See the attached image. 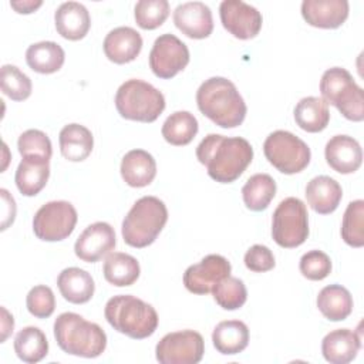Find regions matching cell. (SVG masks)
<instances>
[{
  "label": "cell",
  "mask_w": 364,
  "mask_h": 364,
  "mask_svg": "<svg viewBox=\"0 0 364 364\" xmlns=\"http://www.w3.org/2000/svg\"><path fill=\"white\" fill-rule=\"evenodd\" d=\"M196 158L206 166L208 175L213 181L230 183L250 165L253 148L247 139L240 136L209 134L196 146Z\"/></svg>",
  "instance_id": "6da1fadb"
},
{
  "label": "cell",
  "mask_w": 364,
  "mask_h": 364,
  "mask_svg": "<svg viewBox=\"0 0 364 364\" xmlns=\"http://www.w3.org/2000/svg\"><path fill=\"white\" fill-rule=\"evenodd\" d=\"M199 111L222 128L239 127L246 117V104L236 85L225 77L205 80L196 91Z\"/></svg>",
  "instance_id": "7a4b0ae2"
},
{
  "label": "cell",
  "mask_w": 364,
  "mask_h": 364,
  "mask_svg": "<svg viewBox=\"0 0 364 364\" xmlns=\"http://www.w3.org/2000/svg\"><path fill=\"white\" fill-rule=\"evenodd\" d=\"M54 337L58 347L71 355L95 358L105 351L107 334L97 324L71 311L61 313L54 321Z\"/></svg>",
  "instance_id": "3957f363"
},
{
  "label": "cell",
  "mask_w": 364,
  "mask_h": 364,
  "mask_svg": "<svg viewBox=\"0 0 364 364\" xmlns=\"http://www.w3.org/2000/svg\"><path fill=\"white\" fill-rule=\"evenodd\" d=\"M104 316L114 330L135 340L152 336L159 321L156 310L132 294L111 297L105 304Z\"/></svg>",
  "instance_id": "277c9868"
},
{
  "label": "cell",
  "mask_w": 364,
  "mask_h": 364,
  "mask_svg": "<svg viewBox=\"0 0 364 364\" xmlns=\"http://www.w3.org/2000/svg\"><path fill=\"white\" fill-rule=\"evenodd\" d=\"M168 220V209L156 196L139 198L122 220V239L127 245L142 249L155 242Z\"/></svg>",
  "instance_id": "5b68a950"
},
{
  "label": "cell",
  "mask_w": 364,
  "mask_h": 364,
  "mask_svg": "<svg viewBox=\"0 0 364 364\" xmlns=\"http://www.w3.org/2000/svg\"><path fill=\"white\" fill-rule=\"evenodd\" d=\"M115 107L125 119L154 122L165 109V97L152 84L132 78L117 90Z\"/></svg>",
  "instance_id": "8992f818"
},
{
  "label": "cell",
  "mask_w": 364,
  "mask_h": 364,
  "mask_svg": "<svg viewBox=\"0 0 364 364\" xmlns=\"http://www.w3.org/2000/svg\"><path fill=\"white\" fill-rule=\"evenodd\" d=\"M320 92L327 104L334 105L344 118L360 122L364 119V92L353 75L341 67L324 71L320 80Z\"/></svg>",
  "instance_id": "52a82bcc"
},
{
  "label": "cell",
  "mask_w": 364,
  "mask_h": 364,
  "mask_svg": "<svg viewBox=\"0 0 364 364\" xmlns=\"http://www.w3.org/2000/svg\"><path fill=\"white\" fill-rule=\"evenodd\" d=\"M266 159L282 173L301 172L311 158L309 145L294 134L283 129L272 132L263 144Z\"/></svg>",
  "instance_id": "ba28073f"
},
{
  "label": "cell",
  "mask_w": 364,
  "mask_h": 364,
  "mask_svg": "<svg viewBox=\"0 0 364 364\" xmlns=\"http://www.w3.org/2000/svg\"><path fill=\"white\" fill-rule=\"evenodd\" d=\"M273 240L286 249L303 245L309 236V215L303 200L294 196L283 199L273 212Z\"/></svg>",
  "instance_id": "9c48e42d"
},
{
  "label": "cell",
  "mask_w": 364,
  "mask_h": 364,
  "mask_svg": "<svg viewBox=\"0 0 364 364\" xmlns=\"http://www.w3.org/2000/svg\"><path fill=\"white\" fill-rule=\"evenodd\" d=\"M77 210L67 200L44 203L33 218V232L44 242H58L68 237L77 225Z\"/></svg>",
  "instance_id": "30bf717a"
},
{
  "label": "cell",
  "mask_w": 364,
  "mask_h": 364,
  "mask_svg": "<svg viewBox=\"0 0 364 364\" xmlns=\"http://www.w3.org/2000/svg\"><path fill=\"white\" fill-rule=\"evenodd\" d=\"M203 353V337L193 330L168 333L155 347V355L161 364H196Z\"/></svg>",
  "instance_id": "8fae6325"
},
{
  "label": "cell",
  "mask_w": 364,
  "mask_h": 364,
  "mask_svg": "<svg viewBox=\"0 0 364 364\" xmlns=\"http://www.w3.org/2000/svg\"><path fill=\"white\" fill-rule=\"evenodd\" d=\"M189 63L188 46L173 34H162L154 41L149 53V67L158 78L169 80Z\"/></svg>",
  "instance_id": "7c38bea8"
},
{
  "label": "cell",
  "mask_w": 364,
  "mask_h": 364,
  "mask_svg": "<svg viewBox=\"0 0 364 364\" xmlns=\"http://www.w3.org/2000/svg\"><path fill=\"white\" fill-rule=\"evenodd\" d=\"M219 16L222 26L239 40L256 37L263 23L260 11L242 0H223L219 6Z\"/></svg>",
  "instance_id": "4fadbf2b"
},
{
  "label": "cell",
  "mask_w": 364,
  "mask_h": 364,
  "mask_svg": "<svg viewBox=\"0 0 364 364\" xmlns=\"http://www.w3.org/2000/svg\"><path fill=\"white\" fill-rule=\"evenodd\" d=\"M232 266L220 255H208L199 263L189 266L183 273V284L193 294L212 293L215 284L230 276Z\"/></svg>",
  "instance_id": "5bb4252c"
},
{
  "label": "cell",
  "mask_w": 364,
  "mask_h": 364,
  "mask_svg": "<svg viewBox=\"0 0 364 364\" xmlns=\"http://www.w3.org/2000/svg\"><path fill=\"white\" fill-rule=\"evenodd\" d=\"M117 245L114 228L107 222H95L88 225L74 245V252L78 259L87 263H95Z\"/></svg>",
  "instance_id": "9a60e30c"
},
{
  "label": "cell",
  "mask_w": 364,
  "mask_h": 364,
  "mask_svg": "<svg viewBox=\"0 0 364 364\" xmlns=\"http://www.w3.org/2000/svg\"><path fill=\"white\" fill-rule=\"evenodd\" d=\"M173 23L186 37L202 40L210 36L213 18L210 9L202 1H186L173 10Z\"/></svg>",
  "instance_id": "2e32d148"
},
{
  "label": "cell",
  "mask_w": 364,
  "mask_h": 364,
  "mask_svg": "<svg viewBox=\"0 0 364 364\" xmlns=\"http://www.w3.org/2000/svg\"><path fill=\"white\" fill-rule=\"evenodd\" d=\"M324 156L331 169L347 175L355 172L363 162V149L357 139L348 135H334L324 148Z\"/></svg>",
  "instance_id": "e0dca14e"
},
{
  "label": "cell",
  "mask_w": 364,
  "mask_h": 364,
  "mask_svg": "<svg viewBox=\"0 0 364 364\" xmlns=\"http://www.w3.org/2000/svg\"><path fill=\"white\" fill-rule=\"evenodd\" d=\"M301 16L307 24L317 28H337L348 17L347 0H304Z\"/></svg>",
  "instance_id": "ac0fdd59"
},
{
  "label": "cell",
  "mask_w": 364,
  "mask_h": 364,
  "mask_svg": "<svg viewBox=\"0 0 364 364\" xmlns=\"http://www.w3.org/2000/svg\"><path fill=\"white\" fill-rule=\"evenodd\" d=\"M107 58L115 64H125L134 61L142 48L141 34L127 26L111 30L102 43Z\"/></svg>",
  "instance_id": "d6986e66"
},
{
  "label": "cell",
  "mask_w": 364,
  "mask_h": 364,
  "mask_svg": "<svg viewBox=\"0 0 364 364\" xmlns=\"http://www.w3.org/2000/svg\"><path fill=\"white\" fill-rule=\"evenodd\" d=\"M57 33L71 41L81 40L91 27V17L87 7L77 1H65L54 13Z\"/></svg>",
  "instance_id": "ffe728a7"
},
{
  "label": "cell",
  "mask_w": 364,
  "mask_h": 364,
  "mask_svg": "<svg viewBox=\"0 0 364 364\" xmlns=\"http://www.w3.org/2000/svg\"><path fill=\"white\" fill-rule=\"evenodd\" d=\"M360 348V336L348 328L333 330L321 341L323 357L330 364H347L353 361Z\"/></svg>",
  "instance_id": "44dd1931"
},
{
  "label": "cell",
  "mask_w": 364,
  "mask_h": 364,
  "mask_svg": "<svg viewBox=\"0 0 364 364\" xmlns=\"http://www.w3.org/2000/svg\"><path fill=\"white\" fill-rule=\"evenodd\" d=\"M50 176V159L31 155L23 156L17 166L14 181L16 186L24 196H36L46 185Z\"/></svg>",
  "instance_id": "7402d4cb"
},
{
  "label": "cell",
  "mask_w": 364,
  "mask_h": 364,
  "mask_svg": "<svg viewBox=\"0 0 364 364\" xmlns=\"http://www.w3.org/2000/svg\"><path fill=\"white\" fill-rule=\"evenodd\" d=\"M304 195L314 212L328 215L338 208L343 198V189L336 179L327 175H318L307 182Z\"/></svg>",
  "instance_id": "603a6c76"
},
{
  "label": "cell",
  "mask_w": 364,
  "mask_h": 364,
  "mask_svg": "<svg viewBox=\"0 0 364 364\" xmlns=\"http://www.w3.org/2000/svg\"><path fill=\"white\" fill-rule=\"evenodd\" d=\"M121 176L132 188L148 186L156 175V162L154 156L144 149L128 151L121 161Z\"/></svg>",
  "instance_id": "cb8c5ba5"
},
{
  "label": "cell",
  "mask_w": 364,
  "mask_h": 364,
  "mask_svg": "<svg viewBox=\"0 0 364 364\" xmlns=\"http://www.w3.org/2000/svg\"><path fill=\"white\" fill-rule=\"evenodd\" d=\"M57 286L61 296L73 303L82 304L94 296L95 284L91 274L80 267H67L57 277Z\"/></svg>",
  "instance_id": "d4e9b609"
},
{
  "label": "cell",
  "mask_w": 364,
  "mask_h": 364,
  "mask_svg": "<svg viewBox=\"0 0 364 364\" xmlns=\"http://www.w3.org/2000/svg\"><path fill=\"white\" fill-rule=\"evenodd\" d=\"M61 155L71 162H81L90 156L94 146L91 131L80 124L65 125L58 135Z\"/></svg>",
  "instance_id": "484cf974"
},
{
  "label": "cell",
  "mask_w": 364,
  "mask_h": 364,
  "mask_svg": "<svg viewBox=\"0 0 364 364\" xmlns=\"http://www.w3.org/2000/svg\"><path fill=\"white\" fill-rule=\"evenodd\" d=\"M215 348L223 355L242 353L249 344V328L240 320L220 321L212 333Z\"/></svg>",
  "instance_id": "4316f807"
},
{
  "label": "cell",
  "mask_w": 364,
  "mask_h": 364,
  "mask_svg": "<svg viewBox=\"0 0 364 364\" xmlns=\"http://www.w3.org/2000/svg\"><path fill=\"white\" fill-rule=\"evenodd\" d=\"M102 273L105 280L112 286L125 287L138 280L141 267L134 256L122 252H112L108 253L104 260Z\"/></svg>",
  "instance_id": "83f0119b"
},
{
  "label": "cell",
  "mask_w": 364,
  "mask_h": 364,
  "mask_svg": "<svg viewBox=\"0 0 364 364\" xmlns=\"http://www.w3.org/2000/svg\"><path fill=\"white\" fill-rule=\"evenodd\" d=\"M317 307L330 321H341L353 311V297L341 284H328L318 291Z\"/></svg>",
  "instance_id": "f1b7e54d"
},
{
  "label": "cell",
  "mask_w": 364,
  "mask_h": 364,
  "mask_svg": "<svg viewBox=\"0 0 364 364\" xmlns=\"http://www.w3.org/2000/svg\"><path fill=\"white\" fill-rule=\"evenodd\" d=\"M65 60L63 47L54 41H38L28 46L26 51L27 65L40 74H53L58 71Z\"/></svg>",
  "instance_id": "f546056e"
},
{
  "label": "cell",
  "mask_w": 364,
  "mask_h": 364,
  "mask_svg": "<svg viewBox=\"0 0 364 364\" xmlns=\"http://www.w3.org/2000/svg\"><path fill=\"white\" fill-rule=\"evenodd\" d=\"M294 121L306 132H320L330 121L328 104L318 97H304L294 107Z\"/></svg>",
  "instance_id": "4dcf8cb0"
},
{
  "label": "cell",
  "mask_w": 364,
  "mask_h": 364,
  "mask_svg": "<svg viewBox=\"0 0 364 364\" xmlns=\"http://www.w3.org/2000/svg\"><path fill=\"white\" fill-rule=\"evenodd\" d=\"M14 351L24 363H38L48 354L47 337L38 327L27 326L16 334Z\"/></svg>",
  "instance_id": "1f68e13d"
},
{
  "label": "cell",
  "mask_w": 364,
  "mask_h": 364,
  "mask_svg": "<svg viewBox=\"0 0 364 364\" xmlns=\"http://www.w3.org/2000/svg\"><path fill=\"white\" fill-rule=\"evenodd\" d=\"M276 195V182L269 173L252 175L242 188L243 202L247 209L264 210Z\"/></svg>",
  "instance_id": "d6a6232c"
},
{
  "label": "cell",
  "mask_w": 364,
  "mask_h": 364,
  "mask_svg": "<svg viewBox=\"0 0 364 364\" xmlns=\"http://www.w3.org/2000/svg\"><path fill=\"white\" fill-rule=\"evenodd\" d=\"M198 119L189 111H176L171 114L162 125L164 139L175 146L188 145L198 134Z\"/></svg>",
  "instance_id": "836d02e7"
},
{
  "label": "cell",
  "mask_w": 364,
  "mask_h": 364,
  "mask_svg": "<svg viewBox=\"0 0 364 364\" xmlns=\"http://www.w3.org/2000/svg\"><path fill=\"white\" fill-rule=\"evenodd\" d=\"M341 237L351 247L364 246V200L357 199L347 205L343 222Z\"/></svg>",
  "instance_id": "e575fe53"
},
{
  "label": "cell",
  "mask_w": 364,
  "mask_h": 364,
  "mask_svg": "<svg viewBox=\"0 0 364 364\" xmlns=\"http://www.w3.org/2000/svg\"><path fill=\"white\" fill-rule=\"evenodd\" d=\"M215 301L225 310L240 309L247 299V290L245 283L239 277L228 276L222 279L212 289Z\"/></svg>",
  "instance_id": "d590c367"
},
{
  "label": "cell",
  "mask_w": 364,
  "mask_h": 364,
  "mask_svg": "<svg viewBox=\"0 0 364 364\" xmlns=\"http://www.w3.org/2000/svg\"><path fill=\"white\" fill-rule=\"evenodd\" d=\"M1 91L13 101H24L31 94V80L16 65L4 64L0 70Z\"/></svg>",
  "instance_id": "8d00e7d4"
},
{
  "label": "cell",
  "mask_w": 364,
  "mask_h": 364,
  "mask_svg": "<svg viewBox=\"0 0 364 364\" xmlns=\"http://www.w3.org/2000/svg\"><path fill=\"white\" fill-rule=\"evenodd\" d=\"M135 21L144 30H155L165 23L169 16L166 0H139L135 4Z\"/></svg>",
  "instance_id": "74e56055"
},
{
  "label": "cell",
  "mask_w": 364,
  "mask_h": 364,
  "mask_svg": "<svg viewBox=\"0 0 364 364\" xmlns=\"http://www.w3.org/2000/svg\"><path fill=\"white\" fill-rule=\"evenodd\" d=\"M26 306L28 313L37 318L50 317L55 309V297L53 290L44 284L34 286L27 293Z\"/></svg>",
  "instance_id": "f35d334b"
},
{
  "label": "cell",
  "mask_w": 364,
  "mask_h": 364,
  "mask_svg": "<svg viewBox=\"0 0 364 364\" xmlns=\"http://www.w3.org/2000/svg\"><path fill=\"white\" fill-rule=\"evenodd\" d=\"M17 148L21 156L38 155L50 159L53 154L50 138L40 129L24 131L17 141Z\"/></svg>",
  "instance_id": "ab89813d"
},
{
  "label": "cell",
  "mask_w": 364,
  "mask_h": 364,
  "mask_svg": "<svg viewBox=\"0 0 364 364\" xmlns=\"http://www.w3.org/2000/svg\"><path fill=\"white\" fill-rule=\"evenodd\" d=\"M301 274L309 280H323L331 272V260L321 250H310L304 253L299 263Z\"/></svg>",
  "instance_id": "60d3db41"
},
{
  "label": "cell",
  "mask_w": 364,
  "mask_h": 364,
  "mask_svg": "<svg viewBox=\"0 0 364 364\" xmlns=\"http://www.w3.org/2000/svg\"><path fill=\"white\" fill-rule=\"evenodd\" d=\"M274 256L272 250L264 245H253L245 253V266L252 272H269L274 267Z\"/></svg>",
  "instance_id": "b9f144b4"
},
{
  "label": "cell",
  "mask_w": 364,
  "mask_h": 364,
  "mask_svg": "<svg viewBox=\"0 0 364 364\" xmlns=\"http://www.w3.org/2000/svg\"><path fill=\"white\" fill-rule=\"evenodd\" d=\"M43 4L41 0H18V1H10V6L20 14H30L36 11Z\"/></svg>",
  "instance_id": "7bdbcfd3"
},
{
  "label": "cell",
  "mask_w": 364,
  "mask_h": 364,
  "mask_svg": "<svg viewBox=\"0 0 364 364\" xmlns=\"http://www.w3.org/2000/svg\"><path fill=\"white\" fill-rule=\"evenodd\" d=\"M13 328H14L13 316L7 311L6 307H1V343H4L6 338L13 333Z\"/></svg>",
  "instance_id": "ee69618b"
}]
</instances>
